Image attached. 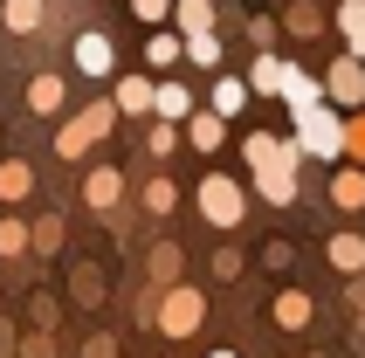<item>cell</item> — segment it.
Segmentation results:
<instances>
[{
	"label": "cell",
	"mask_w": 365,
	"mask_h": 358,
	"mask_svg": "<svg viewBox=\"0 0 365 358\" xmlns=\"http://www.w3.org/2000/svg\"><path fill=\"white\" fill-rule=\"evenodd\" d=\"M200 193H207V220H235V214H242V193H235L227 179H207Z\"/></svg>",
	"instance_id": "cell-1"
},
{
	"label": "cell",
	"mask_w": 365,
	"mask_h": 358,
	"mask_svg": "<svg viewBox=\"0 0 365 358\" xmlns=\"http://www.w3.org/2000/svg\"><path fill=\"white\" fill-rule=\"evenodd\" d=\"M304 145L310 152H338V124H331L324 111H304Z\"/></svg>",
	"instance_id": "cell-2"
},
{
	"label": "cell",
	"mask_w": 365,
	"mask_h": 358,
	"mask_svg": "<svg viewBox=\"0 0 365 358\" xmlns=\"http://www.w3.org/2000/svg\"><path fill=\"white\" fill-rule=\"evenodd\" d=\"M193 324H200V297H186V290H180V297L165 303V331H193Z\"/></svg>",
	"instance_id": "cell-3"
},
{
	"label": "cell",
	"mask_w": 365,
	"mask_h": 358,
	"mask_svg": "<svg viewBox=\"0 0 365 358\" xmlns=\"http://www.w3.org/2000/svg\"><path fill=\"white\" fill-rule=\"evenodd\" d=\"M76 62L90 69V76H103V69H110V41H103V35H83L76 41Z\"/></svg>",
	"instance_id": "cell-4"
},
{
	"label": "cell",
	"mask_w": 365,
	"mask_h": 358,
	"mask_svg": "<svg viewBox=\"0 0 365 358\" xmlns=\"http://www.w3.org/2000/svg\"><path fill=\"white\" fill-rule=\"evenodd\" d=\"M331 262H338V269H359V262H365V241L338 235V241H331Z\"/></svg>",
	"instance_id": "cell-5"
},
{
	"label": "cell",
	"mask_w": 365,
	"mask_h": 358,
	"mask_svg": "<svg viewBox=\"0 0 365 358\" xmlns=\"http://www.w3.org/2000/svg\"><path fill=\"white\" fill-rule=\"evenodd\" d=\"M118 193H124V179H118V173H97V179H90V200H97V207H110Z\"/></svg>",
	"instance_id": "cell-6"
},
{
	"label": "cell",
	"mask_w": 365,
	"mask_h": 358,
	"mask_svg": "<svg viewBox=\"0 0 365 358\" xmlns=\"http://www.w3.org/2000/svg\"><path fill=\"white\" fill-rule=\"evenodd\" d=\"M242 97H248V90H242V83H235V76H227L221 90H214V111H242Z\"/></svg>",
	"instance_id": "cell-7"
},
{
	"label": "cell",
	"mask_w": 365,
	"mask_h": 358,
	"mask_svg": "<svg viewBox=\"0 0 365 358\" xmlns=\"http://www.w3.org/2000/svg\"><path fill=\"white\" fill-rule=\"evenodd\" d=\"M283 69L289 62H262V69H255V90H283Z\"/></svg>",
	"instance_id": "cell-8"
},
{
	"label": "cell",
	"mask_w": 365,
	"mask_h": 358,
	"mask_svg": "<svg viewBox=\"0 0 365 358\" xmlns=\"http://www.w3.org/2000/svg\"><path fill=\"white\" fill-rule=\"evenodd\" d=\"M159 111H165V118H180V111H186V90H180V83H165V90H159Z\"/></svg>",
	"instance_id": "cell-9"
},
{
	"label": "cell",
	"mask_w": 365,
	"mask_h": 358,
	"mask_svg": "<svg viewBox=\"0 0 365 358\" xmlns=\"http://www.w3.org/2000/svg\"><path fill=\"white\" fill-rule=\"evenodd\" d=\"M193 145H200V152H214V145H221V124L200 118V124H193Z\"/></svg>",
	"instance_id": "cell-10"
},
{
	"label": "cell",
	"mask_w": 365,
	"mask_h": 358,
	"mask_svg": "<svg viewBox=\"0 0 365 358\" xmlns=\"http://www.w3.org/2000/svg\"><path fill=\"white\" fill-rule=\"evenodd\" d=\"M276 317H283V324H304L310 303H304V297H283V303H276Z\"/></svg>",
	"instance_id": "cell-11"
},
{
	"label": "cell",
	"mask_w": 365,
	"mask_h": 358,
	"mask_svg": "<svg viewBox=\"0 0 365 358\" xmlns=\"http://www.w3.org/2000/svg\"><path fill=\"white\" fill-rule=\"evenodd\" d=\"M7 21L14 28H35V0H7Z\"/></svg>",
	"instance_id": "cell-12"
},
{
	"label": "cell",
	"mask_w": 365,
	"mask_h": 358,
	"mask_svg": "<svg viewBox=\"0 0 365 358\" xmlns=\"http://www.w3.org/2000/svg\"><path fill=\"white\" fill-rule=\"evenodd\" d=\"M21 186H28V173H21V165H0V193L14 200V193H21Z\"/></svg>",
	"instance_id": "cell-13"
},
{
	"label": "cell",
	"mask_w": 365,
	"mask_h": 358,
	"mask_svg": "<svg viewBox=\"0 0 365 358\" xmlns=\"http://www.w3.org/2000/svg\"><path fill=\"white\" fill-rule=\"evenodd\" d=\"M345 28H351V48H365V7H345Z\"/></svg>",
	"instance_id": "cell-14"
},
{
	"label": "cell",
	"mask_w": 365,
	"mask_h": 358,
	"mask_svg": "<svg viewBox=\"0 0 365 358\" xmlns=\"http://www.w3.org/2000/svg\"><path fill=\"white\" fill-rule=\"evenodd\" d=\"M214 358H235V352H214Z\"/></svg>",
	"instance_id": "cell-15"
}]
</instances>
